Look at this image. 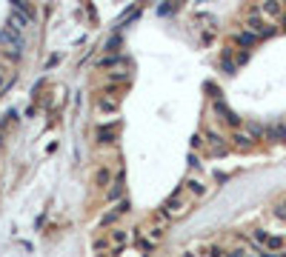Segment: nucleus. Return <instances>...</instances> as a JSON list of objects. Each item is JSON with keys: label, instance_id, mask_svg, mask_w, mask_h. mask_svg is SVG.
Masks as SVG:
<instances>
[{"label": "nucleus", "instance_id": "obj_10", "mask_svg": "<svg viewBox=\"0 0 286 257\" xmlns=\"http://www.w3.org/2000/svg\"><path fill=\"white\" fill-rule=\"evenodd\" d=\"M232 140H235V146H238L240 152H249L252 143H255V140L249 137V134H243V131H235V134H232Z\"/></svg>", "mask_w": 286, "mask_h": 257}, {"label": "nucleus", "instance_id": "obj_22", "mask_svg": "<svg viewBox=\"0 0 286 257\" xmlns=\"http://www.w3.org/2000/svg\"><path fill=\"white\" fill-rule=\"evenodd\" d=\"M266 249H284V237H269V240H266Z\"/></svg>", "mask_w": 286, "mask_h": 257}, {"label": "nucleus", "instance_id": "obj_5", "mask_svg": "<svg viewBox=\"0 0 286 257\" xmlns=\"http://www.w3.org/2000/svg\"><path fill=\"white\" fill-rule=\"evenodd\" d=\"M266 137L272 143H281V146H286V123L281 120V123H272V126L266 128Z\"/></svg>", "mask_w": 286, "mask_h": 257}, {"label": "nucleus", "instance_id": "obj_20", "mask_svg": "<svg viewBox=\"0 0 286 257\" xmlns=\"http://www.w3.org/2000/svg\"><path fill=\"white\" fill-rule=\"evenodd\" d=\"M272 214L278 217V220H286V200H284V203H278V206H275V209H272Z\"/></svg>", "mask_w": 286, "mask_h": 257}, {"label": "nucleus", "instance_id": "obj_12", "mask_svg": "<svg viewBox=\"0 0 286 257\" xmlns=\"http://www.w3.org/2000/svg\"><path fill=\"white\" fill-rule=\"evenodd\" d=\"M11 80H14V74H9V66H3V63H0V94L11 86Z\"/></svg>", "mask_w": 286, "mask_h": 257}, {"label": "nucleus", "instance_id": "obj_13", "mask_svg": "<svg viewBox=\"0 0 286 257\" xmlns=\"http://www.w3.org/2000/svg\"><path fill=\"white\" fill-rule=\"evenodd\" d=\"M246 134H249L252 140H261V137H266V128L261 123H246Z\"/></svg>", "mask_w": 286, "mask_h": 257}, {"label": "nucleus", "instance_id": "obj_14", "mask_svg": "<svg viewBox=\"0 0 286 257\" xmlns=\"http://www.w3.org/2000/svg\"><path fill=\"white\" fill-rule=\"evenodd\" d=\"M95 183H97V186H109V183H112V172H109L106 166H103V169H97V175H95Z\"/></svg>", "mask_w": 286, "mask_h": 257}, {"label": "nucleus", "instance_id": "obj_8", "mask_svg": "<svg viewBox=\"0 0 286 257\" xmlns=\"http://www.w3.org/2000/svg\"><path fill=\"white\" fill-rule=\"evenodd\" d=\"M186 189L192 192L194 197H203L206 192H209V186H206L203 180H197V177H189V180H186Z\"/></svg>", "mask_w": 286, "mask_h": 257}, {"label": "nucleus", "instance_id": "obj_11", "mask_svg": "<svg viewBox=\"0 0 286 257\" xmlns=\"http://www.w3.org/2000/svg\"><path fill=\"white\" fill-rule=\"evenodd\" d=\"M235 43H238V46H243V49H249V46H255V43H258V37L243 29V32H238V35H235Z\"/></svg>", "mask_w": 286, "mask_h": 257}, {"label": "nucleus", "instance_id": "obj_24", "mask_svg": "<svg viewBox=\"0 0 286 257\" xmlns=\"http://www.w3.org/2000/svg\"><path fill=\"white\" fill-rule=\"evenodd\" d=\"M209 257H226V252H223L220 246H212V249H209Z\"/></svg>", "mask_w": 286, "mask_h": 257}, {"label": "nucleus", "instance_id": "obj_15", "mask_svg": "<svg viewBox=\"0 0 286 257\" xmlns=\"http://www.w3.org/2000/svg\"><path fill=\"white\" fill-rule=\"evenodd\" d=\"M11 9H17V12H20V14H26L29 20H34V9L29 6V3H23V0H17V3L11 6Z\"/></svg>", "mask_w": 286, "mask_h": 257}, {"label": "nucleus", "instance_id": "obj_3", "mask_svg": "<svg viewBox=\"0 0 286 257\" xmlns=\"http://www.w3.org/2000/svg\"><path fill=\"white\" fill-rule=\"evenodd\" d=\"M163 214H166V217H181V214H186V203L175 194V197H169L163 203Z\"/></svg>", "mask_w": 286, "mask_h": 257}, {"label": "nucleus", "instance_id": "obj_21", "mask_svg": "<svg viewBox=\"0 0 286 257\" xmlns=\"http://www.w3.org/2000/svg\"><path fill=\"white\" fill-rule=\"evenodd\" d=\"M100 109H103V112H114V109H117V100H109V97H103V100H100Z\"/></svg>", "mask_w": 286, "mask_h": 257}, {"label": "nucleus", "instance_id": "obj_1", "mask_svg": "<svg viewBox=\"0 0 286 257\" xmlns=\"http://www.w3.org/2000/svg\"><path fill=\"white\" fill-rule=\"evenodd\" d=\"M23 37L20 32H14V29H9V26H3L0 29V49H6V52H23Z\"/></svg>", "mask_w": 286, "mask_h": 257}, {"label": "nucleus", "instance_id": "obj_19", "mask_svg": "<svg viewBox=\"0 0 286 257\" xmlns=\"http://www.w3.org/2000/svg\"><path fill=\"white\" fill-rule=\"evenodd\" d=\"M97 140H100V143H112V140H114V131H109V128H100V131H97Z\"/></svg>", "mask_w": 286, "mask_h": 257}, {"label": "nucleus", "instance_id": "obj_4", "mask_svg": "<svg viewBox=\"0 0 286 257\" xmlns=\"http://www.w3.org/2000/svg\"><path fill=\"white\" fill-rule=\"evenodd\" d=\"M132 60L126 58V55H106V58L100 60V69H126Z\"/></svg>", "mask_w": 286, "mask_h": 257}, {"label": "nucleus", "instance_id": "obj_28", "mask_svg": "<svg viewBox=\"0 0 286 257\" xmlns=\"http://www.w3.org/2000/svg\"><path fill=\"white\" fill-rule=\"evenodd\" d=\"M281 23H284V29H286V12H284V17H281Z\"/></svg>", "mask_w": 286, "mask_h": 257}, {"label": "nucleus", "instance_id": "obj_17", "mask_svg": "<svg viewBox=\"0 0 286 257\" xmlns=\"http://www.w3.org/2000/svg\"><path fill=\"white\" fill-rule=\"evenodd\" d=\"M123 194V175H117V183L112 186V192H109V200H117Z\"/></svg>", "mask_w": 286, "mask_h": 257}, {"label": "nucleus", "instance_id": "obj_2", "mask_svg": "<svg viewBox=\"0 0 286 257\" xmlns=\"http://www.w3.org/2000/svg\"><path fill=\"white\" fill-rule=\"evenodd\" d=\"M212 109H215V115H220V120H226L229 126H235V128L240 126V117L235 115V112H232V109H229V106L223 103V100H217V97H215V103H212Z\"/></svg>", "mask_w": 286, "mask_h": 257}, {"label": "nucleus", "instance_id": "obj_26", "mask_svg": "<svg viewBox=\"0 0 286 257\" xmlns=\"http://www.w3.org/2000/svg\"><path fill=\"white\" fill-rule=\"evenodd\" d=\"M249 60V52H238V63H246Z\"/></svg>", "mask_w": 286, "mask_h": 257}, {"label": "nucleus", "instance_id": "obj_6", "mask_svg": "<svg viewBox=\"0 0 286 257\" xmlns=\"http://www.w3.org/2000/svg\"><path fill=\"white\" fill-rule=\"evenodd\" d=\"M258 12L266 14V17H284V6H281L278 0H266V3L258 6Z\"/></svg>", "mask_w": 286, "mask_h": 257}, {"label": "nucleus", "instance_id": "obj_23", "mask_svg": "<svg viewBox=\"0 0 286 257\" xmlns=\"http://www.w3.org/2000/svg\"><path fill=\"white\" fill-rule=\"evenodd\" d=\"M255 240H258V243H263V246H266V240H269V234L263 232V229H255Z\"/></svg>", "mask_w": 286, "mask_h": 257}, {"label": "nucleus", "instance_id": "obj_9", "mask_svg": "<svg viewBox=\"0 0 286 257\" xmlns=\"http://www.w3.org/2000/svg\"><path fill=\"white\" fill-rule=\"evenodd\" d=\"M109 243H112L114 249H123V246L129 243V234H126L123 229H114V232H109Z\"/></svg>", "mask_w": 286, "mask_h": 257}, {"label": "nucleus", "instance_id": "obj_18", "mask_svg": "<svg viewBox=\"0 0 286 257\" xmlns=\"http://www.w3.org/2000/svg\"><path fill=\"white\" fill-rule=\"evenodd\" d=\"M220 66L226 69V74H235V69H238V63H232V60H229V52L220 58Z\"/></svg>", "mask_w": 286, "mask_h": 257}, {"label": "nucleus", "instance_id": "obj_16", "mask_svg": "<svg viewBox=\"0 0 286 257\" xmlns=\"http://www.w3.org/2000/svg\"><path fill=\"white\" fill-rule=\"evenodd\" d=\"M120 43H123V40H120V35H112L109 40H106V52H109V55H117Z\"/></svg>", "mask_w": 286, "mask_h": 257}, {"label": "nucleus", "instance_id": "obj_29", "mask_svg": "<svg viewBox=\"0 0 286 257\" xmlns=\"http://www.w3.org/2000/svg\"><path fill=\"white\" fill-rule=\"evenodd\" d=\"M0 140H3V137H0Z\"/></svg>", "mask_w": 286, "mask_h": 257}, {"label": "nucleus", "instance_id": "obj_27", "mask_svg": "<svg viewBox=\"0 0 286 257\" xmlns=\"http://www.w3.org/2000/svg\"><path fill=\"white\" fill-rule=\"evenodd\" d=\"M226 257H246V255H243V252H240V249H238V252H229Z\"/></svg>", "mask_w": 286, "mask_h": 257}, {"label": "nucleus", "instance_id": "obj_25", "mask_svg": "<svg viewBox=\"0 0 286 257\" xmlns=\"http://www.w3.org/2000/svg\"><path fill=\"white\" fill-rule=\"evenodd\" d=\"M189 166H192V169H200V160H197V154H189Z\"/></svg>", "mask_w": 286, "mask_h": 257}, {"label": "nucleus", "instance_id": "obj_7", "mask_svg": "<svg viewBox=\"0 0 286 257\" xmlns=\"http://www.w3.org/2000/svg\"><path fill=\"white\" fill-rule=\"evenodd\" d=\"M32 23V20H29V17H26V14H20L17 12V9H11V14H9V29H14V32H23V29H26V26Z\"/></svg>", "mask_w": 286, "mask_h": 257}]
</instances>
